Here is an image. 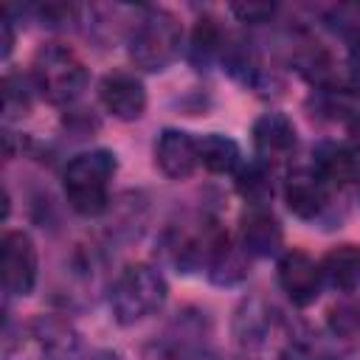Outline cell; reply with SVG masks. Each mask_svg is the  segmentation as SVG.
I'll list each match as a JSON object with an SVG mask.
<instances>
[{
    "instance_id": "cell-18",
    "label": "cell",
    "mask_w": 360,
    "mask_h": 360,
    "mask_svg": "<svg viewBox=\"0 0 360 360\" xmlns=\"http://www.w3.org/2000/svg\"><path fill=\"white\" fill-rule=\"evenodd\" d=\"M228 42H231V34L219 25L217 17L205 14L194 22V28L186 39V56L197 70H208V68L222 65Z\"/></svg>"
},
{
    "instance_id": "cell-24",
    "label": "cell",
    "mask_w": 360,
    "mask_h": 360,
    "mask_svg": "<svg viewBox=\"0 0 360 360\" xmlns=\"http://www.w3.org/2000/svg\"><path fill=\"white\" fill-rule=\"evenodd\" d=\"M231 14L239 20V22H245V25H264V22H270L276 14H278V8L276 6H256V3H248V6H231Z\"/></svg>"
},
{
    "instance_id": "cell-14",
    "label": "cell",
    "mask_w": 360,
    "mask_h": 360,
    "mask_svg": "<svg viewBox=\"0 0 360 360\" xmlns=\"http://www.w3.org/2000/svg\"><path fill=\"white\" fill-rule=\"evenodd\" d=\"M152 158L163 177L188 180L200 169V138L180 127H166L155 138Z\"/></svg>"
},
{
    "instance_id": "cell-19",
    "label": "cell",
    "mask_w": 360,
    "mask_h": 360,
    "mask_svg": "<svg viewBox=\"0 0 360 360\" xmlns=\"http://www.w3.org/2000/svg\"><path fill=\"white\" fill-rule=\"evenodd\" d=\"M323 284L338 295H352L360 290V245L340 242L329 248L321 259Z\"/></svg>"
},
{
    "instance_id": "cell-29",
    "label": "cell",
    "mask_w": 360,
    "mask_h": 360,
    "mask_svg": "<svg viewBox=\"0 0 360 360\" xmlns=\"http://www.w3.org/2000/svg\"><path fill=\"white\" fill-rule=\"evenodd\" d=\"M354 194H357V202H360V183L354 186Z\"/></svg>"
},
{
    "instance_id": "cell-10",
    "label": "cell",
    "mask_w": 360,
    "mask_h": 360,
    "mask_svg": "<svg viewBox=\"0 0 360 360\" xmlns=\"http://www.w3.org/2000/svg\"><path fill=\"white\" fill-rule=\"evenodd\" d=\"M276 281H278L281 292L290 298V304H295L301 309L312 307L326 287L321 259H312L307 250H298V248H287L276 259Z\"/></svg>"
},
{
    "instance_id": "cell-26",
    "label": "cell",
    "mask_w": 360,
    "mask_h": 360,
    "mask_svg": "<svg viewBox=\"0 0 360 360\" xmlns=\"http://www.w3.org/2000/svg\"><path fill=\"white\" fill-rule=\"evenodd\" d=\"M87 360H127V357L115 349H96L93 354H87Z\"/></svg>"
},
{
    "instance_id": "cell-20",
    "label": "cell",
    "mask_w": 360,
    "mask_h": 360,
    "mask_svg": "<svg viewBox=\"0 0 360 360\" xmlns=\"http://www.w3.org/2000/svg\"><path fill=\"white\" fill-rule=\"evenodd\" d=\"M245 152L242 146L222 132H205L200 135V166L208 174H222V177H236L239 169L245 166Z\"/></svg>"
},
{
    "instance_id": "cell-11",
    "label": "cell",
    "mask_w": 360,
    "mask_h": 360,
    "mask_svg": "<svg viewBox=\"0 0 360 360\" xmlns=\"http://www.w3.org/2000/svg\"><path fill=\"white\" fill-rule=\"evenodd\" d=\"M250 141H253V158L270 163L273 169L290 163L298 152V129H295L292 118L284 115L281 110L262 112L253 121Z\"/></svg>"
},
{
    "instance_id": "cell-9",
    "label": "cell",
    "mask_w": 360,
    "mask_h": 360,
    "mask_svg": "<svg viewBox=\"0 0 360 360\" xmlns=\"http://www.w3.org/2000/svg\"><path fill=\"white\" fill-rule=\"evenodd\" d=\"M104 287V253L98 248H79L70 253L68 264L59 270V287L56 292H62V307L73 309V307H84L93 304L96 295Z\"/></svg>"
},
{
    "instance_id": "cell-23",
    "label": "cell",
    "mask_w": 360,
    "mask_h": 360,
    "mask_svg": "<svg viewBox=\"0 0 360 360\" xmlns=\"http://www.w3.org/2000/svg\"><path fill=\"white\" fill-rule=\"evenodd\" d=\"M37 98V87L31 82V76L25 73H6L3 76V121L6 127L11 121H20L31 112Z\"/></svg>"
},
{
    "instance_id": "cell-17",
    "label": "cell",
    "mask_w": 360,
    "mask_h": 360,
    "mask_svg": "<svg viewBox=\"0 0 360 360\" xmlns=\"http://www.w3.org/2000/svg\"><path fill=\"white\" fill-rule=\"evenodd\" d=\"M307 107L315 118L332 121V124H349L360 112V87L354 82H332L323 87H312Z\"/></svg>"
},
{
    "instance_id": "cell-13",
    "label": "cell",
    "mask_w": 360,
    "mask_h": 360,
    "mask_svg": "<svg viewBox=\"0 0 360 360\" xmlns=\"http://www.w3.org/2000/svg\"><path fill=\"white\" fill-rule=\"evenodd\" d=\"M236 239L250 259H278L284 253V228L273 205H245Z\"/></svg>"
},
{
    "instance_id": "cell-1",
    "label": "cell",
    "mask_w": 360,
    "mask_h": 360,
    "mask_svg": "<svg viewBox=\"0 0 360 360\" xmlns=\"http://www.w3.org/2000/svg\"><path fill=\"white\" fill-rule=\"evenodd\" d=\"M118 174V158L112 149L90 146L76 155L62 169V194L73 214L84 219L107 217L112 205V180Z\"/></svg>"
},
{
    "instance_id": "cell-16",
    "label": "cell",
    "mask_w": 360,
    "mask_h": 360,
    "mask_svg": "<svg viewBox=\"0 0 360 360\" xmlns=\"http://www.w3.org/2000/svg\"><path fill=\"white\" fill-rule=\"evenodd\" d=\"M309 166L335 188H354L360 183V155L349 146V143H335V141H323L315 146Z\"/></svg>"
},
{
    "instance_id": "cell-8",
    "label": "cell",
    "mask_w": 360,
    "mask_h": 360,
    "mask_svg": "<svg viewBox=\"0 0 360 360\" xmlns=\"http://www.w3.org/2000/svg\"><path fill=\"white\" fill-rule=\"evenodd\" d=\"M0 267L6 301L28 298L39 281V250L28 231L11 228L0 239Z\"/></svg>"
},
{
    "instance_id": "cell-7",
    "label": "cell",
    "mask_w": 360,
    "mask_h": 360,
    "mask_svg": "<svg viewBox=\"0 0 360 360\" xmlns=\"http://www.w3.org/2000/svg\"><path fill=\"white\" fill-rule=\"evenodd\" d=\"M338 194L309 163L287 169L281 180V197L292 217L312 225H332L338 219Z\"/></svg>"
},
{
    "instance_id": "cell-4",
    "label": "cell",
    "mask_w": 360,
    "mask_h": 360,
    "mask_svg": "<svg viewBox=\"0 0 360 360\" xmlns=\"http://www.w3.org/2000/svg\"><path fill=\"white\" fill-rule=\"evenodd\" d=\"M166 301H169V281L160 264L152 262L124 264L107 287V304L118 326H135L155 318L166 307Z\"/></svg>"
},
{
    "instance_id": "cell-12",
    "label": "cell",
    "mask_w": 360,
    "mask_h": 360,
    "mask_svg": "<svg viewBox=\"0 0 360 360\" xmlns=\"http://www.w3.org/2000/svg\"><path fill=\"white\" fill-rule=\"evenodd\" d=\"M98 104L107 115L115 121H138L146 112L149 96L143 87V79L132 70H110L98 82Z\"/></svg>"
},
{
    "instance_id": "cell-2",
    "label": "cell",
    "mask_w": 360,
    "mask_h": 360,
    "mask_svg": "<svg viewBox=\"0 0 360 360\" xmlns=\"http://www.w3.org/2000/svg\"><path fill=\"white\" fill-rule=\"evenodd\" d=\"M127 53L141 73H163L186 53V28L174 11L143 6L129 20Z\"/></svg>"
},
{
    "instance_id": "cell-27",
    "label": "cell",
    "mask_w": 360,
    "mask_h": 360,
    "mask_svg": "<svg viewBox=\"0 0 360 360\" xmlns=\"http://www.w3.org/2000/svg\"><path fill=\"white\" fill-rule=\"evenodd\" d=\"M343 360H360V346H354V349L343 352Z\"/></svg>"
},
{
    "instance_id": "cell-21",
    "label": "cell",
    "mask_w": 360,
    "mask_h": 360,
    "mask_svg": "<svg viewBox=\"0 0 360 360\" xmlns=\"http://www.w3.org/2000/svg\"><path fill=\"white\" fill-rule=\"evenodd\" d=\"M233 186L245 205H270L276 191H281L276 186V169L259 158L245 160V166L233 177Z\"/></svg>"
},
{
    "instance_id": "cell-22",
    "label": "cell",
    "mask_w": 360,
    "mask_h": 360,
    "mask_svg": "<svg viewBox=\"0 0 360 360\" xmlns=\"http://www.w3.org/2000/svg\"><path fill=\"white\" fill-rule=\"evenodd\" d=\"M335 335L323 338L315 332H290L276 352V360H343V352L335 346Z\"/></svg>"
},
{
    "instance_id": "cell-25",
    "label": "cell",
    "mask_w": 360,
    "mask_h": 360,
    "mask_svg": "<svg viewBox=\"0 0 360 360\" xmlns=\"http://www.w3.org/2000/svg\"><path fill=\"white\" fill-rule=\"evenodd\" d=\"M346 143L360 155V112L346 124Z\"/></svg>"
},
{
    "instance_id": "cell-3",
    "label": "cell",
    "mask_w": 360,
    "mask_h": 360,
    "mask_svg": "<svg viewBox=\"0 0 360 360\" xmlns=\"http://www.w3.org/2000/svg\"><path fill=\"white\" fill-rule=\"evenodd\" d=\"M82 338L65 312H39L3 338V360H79Z\"/></svg>"
},
{
    "instance_id": "cell-5",
    "label": "cell",
    "mask_w": 360,
    "mask_h": 360,
    "mask_svg": "<svg viewBox=\"0 0 360 360\" xmlns=\"http://www.w3.org/2000/svg\"><path fill=\"white\" fill-rule=\"evenodd\" d=\"M28 76L39 98H45L53 107H65V110H70L84 96L87 82H90V70L84 59L62 42H45L34 53Z\"/></svg>"
},
{
    "instance_id": "cell-15",
    "label": "cell",
    "mask_w": 360,
    "mask_h": 360,
    "mask_svg": "<svg viewBox=\"0 0 360 360\" xmlns=\"http://www.w3.org/2000/svg\"><path fill=\"white\" fill-rule=\"evenodd\" d=\"M250 256L245 253V248L239 245L236 236H231L225 228L217 233L211 250H208V262H205V276L219 284V287H236L250 276Z\"/></svg>"
},
{
    "instance_id": "cell-28",
    "label": "cell",
    "mask_w": 360,
    "mask_h": 360,
    "mask_svg": "<svg viewBox=\"0 0 360 360\" xmlns=\"http://www.w3.org/2000/svg\"><path fill=\"white\" fill-rule=\"evenodd\" d=\"M186 360H214L211 352H202V354H194V357H186Z\"/></svg>"
},
{
    "instance_id": "cell-6",
    "label": "cell",
    "mask_w": 360,
    "mask_h": 360,
    "mask_svg": "<svg viewBox=\"0 0 360 360\" xmlns=\"http://www.w3.org/2000/svg\"><path fill=\"white\" fill-rule=\"evenodd\" d=\"M284 321L264 295H245L231 315V340L242 357L259 360L284 343Z\"/></svg>"
}]
</instances>
